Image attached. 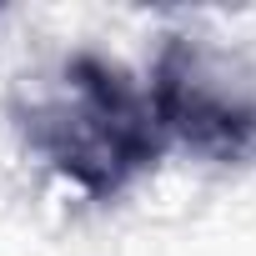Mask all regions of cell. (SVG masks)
Wrapping results in <instances>:
<instances>
[{
    "instance_id": "cell-2",
    "label": "cell",
    "mask_w": 256,
    "mask_h": 256,
    "mask_svg": "<svg viewBox=\"0 0 256 256\" xmlns=\"http://www.w3.org/2000/svg\"><path fill=\"white\" fill-rule=\"evenodd\" d=\"M151 110L161 136L186 151L241 166L256 156V66L201 36H166L156 50Z\"/></svg>"
},
{
    "instance_id": "cell-1",
    "label": "cell",
    "mask_w": 256,
    "mask_h": 256,
    "mask_svg": "<svg viewBox=\"0 0 256 256\" xmlns=\"http://www.w3.org/2000/svg\"><path fill=\"white\" fill-rule=\"evenodd\" d=\"M10 116L30 151H40L50 171H60L96 201L120 196L141 171L161 161L151 96H141L116 60L90 50L60 60L56 76L26 80L10 96Z\"/></svg>"
}]
</instances>
